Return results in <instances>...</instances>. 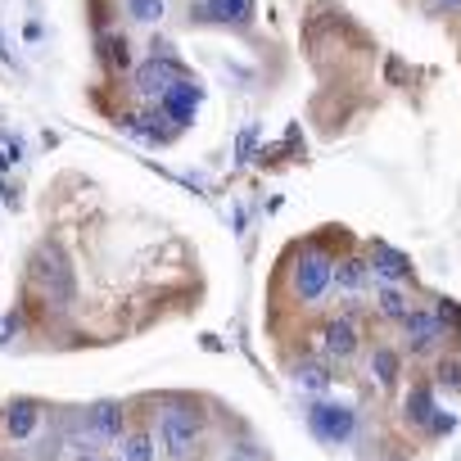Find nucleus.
<instances>
[{"instance_id": "obj_1", "label": "nucleus", "mask_w": 461, "mask_h": 461, "mask_svg": "<svg viewBox=\"0 0 461 461\" xmlns=\"http://www.w3.org/2000/svg\"><path fill=\"white\" fill-rule=\"evenodd\" d=\"M203 429H208V416L194 407V402H181L172 398L163 411H158V443L172 461H190L199 447H203Z\"/></svg>"}, {"instance_id": "obj_2", "label": "nucleus", "mask_w": 461, "mask_h": 461, "mask_svg": "<svg viewBox=\"0 0 461 461\" xmlns=\"http://www.w3.org/2000/svg\"><path fill=\"white\" fill-rule=\"evenodd\" d=\"M330 285H335V254H326V249H317V245L299 249L294 263H290V294H294L303 308H317V303L330 294Z\"/></svg>"}, {"instance_id": "obj_3", "label": "nucleus", "mask_w": 461, "mask_h": 461, "mask_svg": "<svg viewBox=\"0 0 461 461\" xmlns=\"http://www.w3.org/2000/svg\"><path fill=\"white\" fill-rule=\"evenodd\" d=\"M32 285L41 290V299L46 303H55V308H68L73 303V267H68V258L59 254V245H37V254H32Z\"/></svg>"}, {"instance_id": "obj_4", "label": "nucleus", "mask_w": 461, "mask_h": 461, "mask_svg": "<svg viewBox=\"0 0 461 461\" xmlns=\"http://www.w3.org/2000/svg\"><path fill=\"white\" fill-rule=\"evenodd\" d=\"M312 339H317V357H326V362H348V357H357V348H362V330H357V321L344 317V312L321 317V321L312 326Z\"/></svg>"}, {"instance_id": "obj_5", "label": "nucleus", "mask_w": 461, "mask_h": 461, "mask_svg": "<svg viewBox=\"0 0 461 461\" xmlns=\"http://www.w3.org/2000/svg\"><path fill=\"white\" fill-rule=\"evenodd\" d=\"M447 330L438 326L434 308H411V317L402 321V357H434L443 353Z\"/></svg>"}, {"instance_id": "obj_6", "label": "nucleus", "mask_w": 461, "mask_h": 461, "mask_svg": "<svg viewBox=\"0 0 461 461\" xmlns=\"http://www.w3.org/2000/svg\"><path fill=\"white\" fill-rule=\"evenodd\" d=\"M308 425H312V434L321 443H348L353 429H357V411L344 407V402H312Z\"/></svg>"}, {"instance_id": "obj_7", "label": "nucleus", "mask_w": 461, "mask_h": 461, "mask_svg": "<svg viewBox=\"0 0 461 461\" xmlns=\"http://www.w3.org/2000/svg\"><path fill=\"white\" fill-rule=\"evenodd\" d=\"M366 263H371V276L384 281V285H407L411 281V258L402 249H393L389 240H371L366 245Z\"/></svg>"}, {"instance_id": "obj_8", "label": "nucleus", "mask_w": 461, "mask_h": 461, "mask_svg": "<svg viewBox=\"0 0 461 461\" xmlns=\"http://www.w3.org/2000/svg\"><path fill=\"white\" fill-rule=\"evenodd\" d=\"M212 19V23H236V28H249L254 23V14H258V5L254 0H203V5L194 10L190 5V19Z\"/></svg>"}, {"instance_id": "obj_9", "label": "nucleus", "mask_w": 461, "mask_h": 461, "mask_svg": "<svg viewBox=\"0 0 461 461\" xmlns=\"http://www.w3.org/2000/svg\"><path fill=\"white\" fill-rule=\"evenodd\" d=\"M86 429H91L95 438H122V434H127V407L113 402V398L91 402V407H86Z\"/></svg>"}, {"instance_id": "obj_10", "label": "nucleus", "mask_w": 461, "mask_h": 461, "mask_svg": "<svg viewBox=\"0 0 461 461\" xmlns=\"http://www.w3.org/2000/svg\"><path fill=\"white\" fill-rule=\"evenodd\" d=\"M158 109H163V118L167 122H176V127H185L190 118H194V109H199V86L190 82V77H181L163 100H158Z\"/></svg>"}, {"instance_id": "obj_11", "label": "nucleus", "mask_w": 461, "mask_h": 461, "mask_svg": "<svg viewBox=\"0 0 461 461\" xmlns=\"http://www.w3.org/2000/svg\"><path fill=\"white\" fill-rule=\"evenodd\" d=\"M371 308H375V317H380V321L402 326V321L411 317V308H416V303H411V294H407L402 285H384V281H375V303H371Z\"/></svg>"}, {"instance_id": "obj_12", "label": "nucleus", "mask_w": 461, "mask_h": 461, "mask_svg": "<svg viewBox=\"0 0 461 461\" xmlns=\"http://www.w3.org/2000/svg\"><path fill=\"white\" fill-rule=\"evenodd\" d=\"M371 281H375V276H371V263H366V258H357V254H348V258H335V290H339V294L357 299V294H362Z\"/></svg>"}, {"instance_id": "obj_13", "label": "nucleus", "mask_w": 461, "mask_h": 461, "mask_svg": "<svg viewBox=\"0 0 461 461\" xmlns=\"http://www.w3.org/2000/svg\"><path fill=\"white\" fill-rule=\"evenodd\" d=\"M366 371L380 389H393L398 375H402V348H389V344H375L371 357H366Z\"/></svg>"}, {"instance_id": "obj_14", "label": "nucleus", "mask_w": 461, "mask_h": 461, "mask_svg": "<svg viewBox=\"0 0 461 461\" xmlns=\"http://www.w3.org/2000/svg\"><path fill=\"white\" fill-rule=\"evenodd\" d=\"M438 407H434V384H425V380H416L411 389H407V398H402V420L407 425H429V416H434Z\"/></svg>"}, {"instance_id": "obj_15", "label": "nucleus", "mask_w": 461, "mask_h": 461, "mask_svg": "<svg viewBox=\"0 0 461 461\" xmlns=\"http://www.w3.org/2000/svg\"><path fill=\"white\" fill-rule=\"evenodd\" d=\"M118 461H154V429L127 425V434L118 438Z\"/></svg>"}, {"instance_id": "obj_16", "label": "nucleus", "mask_w": 461, "mask_h": 461, "mask_svg": "<svg viewBox=\"0 0 461 461\" xmlns=\"http://www.w3.org/2000/svg\"><path fill=\"white\" fill-rule=\"evenodd\" d=\"M100 59H104L113 73H131V68H136L131 41H127L122 32H109V37H100Z\"/></svg>"}, {"instance_id": "obj_17", "label": "nucleus", "mask_w": 461, "mask_h": 461, "mask_svg": "<svg viewBox=\"0 0 461 461\" xmlns=\"http://www.w3.org/2000/svg\"><path fill=\"white\" fill-rule=\"evenodd\" d=\"M37 420H41V411H37V402H28V398H19V402L5 407V434H10V438H28V434L37 429Z\"/></svg>"}, {"instance_id": "obj_18", "label": "nucleus", "mask_w": 461, "mask_h": 461, "mask_svg": "<svg viewBox=\"0 0 461 461\" xmlns=\"http://www.w3.org/2000/svg\"><path fill=\"white\" fill-rule=\"evenodd\" d=\"M294 380H299V389H308V393H326L335 375H330V362H326V357H308V362L294 366Z\"/></svg>"}, {"instance_id": "obj_19", "label": "nucleus", "mask_w": 461, "mask_h": 461, "mask_svg": "<svg viewBox=\"0 0 461 461\" xmlns=\"http://www.w3.org/2000/svg\"><path fill=\"white\" fill-rule=\"evenodd\" d=\"M429 384L434 389H447V393H461V353H438Z\"/></svg>"}, {"instance_id": "obj_20", "label": "nucleus", "mask_w": 461, "mask_h": 461, "mask_svg": "<svg viewBox=\"0 0 461 461\" xmlns=\"http://www.w3.org/2000/svg\"><path fill=\"white\" fill-rule=\"evenodd\" d=\"M122 14H127L131 23L154 28V23H163V14H167V0H122Z\"/></svg>"}, {"instance_id": "obj_21", "label": "nucleus", "mask_w": 461, "mask_h": 461, "mask_svg": "<svg viewBox=\"0 0 461 461\" xmlns=\"http://www.w3.org/2000/svg\"><path fill=\"white\" fill-rule=\"evenodd\" d=\"M434 317H438V326H443V330L452 326V335H461V308H456L452 299H438V308H434Z\"/></svg>"}, {"instance_id": "obj_22", "label": "nucleus", "mask_w": 461, "mask_h": 461, "mask_svg": "<svg viewBox=\"0 0 461 461\" xmlns=\"http://www.w3.org/2000/svg\"><path fill=\"white\" fill-rule=\"evenodd\" d=\"M425 429H429V434H452V429H456V416H452V411H434Z\"/></svg>"}, {"instance_id": "obj_23", "label": "nucleus", "mask_w": 461, "mask_h": 461, "mask_svg": "<svg viewBox=\"0 0 461 461\" xmlns=\"http://www.w3.org/2000/svg\"><path fill=\"white\" fill-rule=\"evenodd\" d=\"M438 5H443V10H461V0H438Z\"/></svg>"}, {"instance_id": "obj_24", "label": "nucleus", "mask_w": 461, "mask_h": 461, "mask_svg": "<svg viewBox=\"0 0 461 461\" xmlns=\"http://www.w3.org/2000/svg\"><path fill=\"white\" fill-rule=\"evenodd\" d=\"M77 461H104V456H95V452H82V456H77Z\"/></svg>"}]
</instances>
